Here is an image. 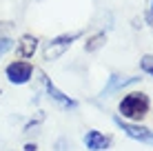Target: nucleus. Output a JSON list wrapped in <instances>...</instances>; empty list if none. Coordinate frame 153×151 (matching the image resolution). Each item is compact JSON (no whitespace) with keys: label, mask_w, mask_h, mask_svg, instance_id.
<instances>
[{"label":"nucleus","mask_w":153,"mask_h":151,"mask_svg":"<svg viewBox=\"0 0 153 151\" xmlns=\"http://www.w3.org/2000/svg\"><path fill=\"white\" fill-rule=\"evenodd\" d=\"M104 42H107V36H104V33H98V36H93V38L84 45V49H87V51H98Z\"/></svg>","instance_id":"obj_9"},{"label":"nucleus","mask_w":153,"mask_h":151,"mask_svg":"<svg viewBox=\"0 0 153 151\" xmlns=\"http://www.w3.org/2000/svg\"><path fill=\"white\" fill-rule=\"evenodd\" d=\"M80 36H82L80 31H76V33H71V36L67 33V36H58V38H53L49 45L45 47V60H58L73 45V40H78Z\"/></svg>","instance_id":"obj_3"},{"label":"nucleus","mask_w":153,"mask_h":151,"mask_svg":"<svg viewBox=\"0 0 153 151\" xmlns=\"http://www.w3.org/2000/svg\"><path fill=\"white\" fill-rule=\"evenodd\" d=\"M84 144H87L89 151H107L109 144H111V140L107 136H102L100 131H96V129H91V131H87V136H84Z\"/></svg>","instance_id":"obj_6"},{"label":"nucleus","mask_w":153,"mask_h":151,"mask_svg":"<svg viewBox=\"0 0 153 151\" xmlns=\"http://www.w3.org/2000/svg\"><path fill=\"white\" fill-rule=\"evenodd\" d=\"M31 76H33V67L25 60H16L7 67V78L13 85H25V82H29Z\"/></svg>","instance_id":"obj_4"},{"label":"nucleus","mask_w":153,"mask_h":151,"mask_svg":"<svg viewBox=\"0 0 153 151\" xmlns=\"http://www.w3.org/2000/svg\"><path fill=\"white\" fill-rule=\"evenodd\" d=\"M138 80H140V78H120V76H111V78H109V82H107V87L102 89V93H100V96H102V98H109L111 93L124 89L126 85H133V82H138Z\"/></svg>","instance_id":"obj_7"},{"label":"nucleus","mask_w":153,"mask_h":151,"mask_svg":"<svg viewBox=\"0 0 153 151\" xmlns=\"http://www.w3.org/2000/svg\"><path fill=\"white\" fill-rule=\"evenodd\" d=\"M151 11H153V2H151Z\"/></svg>","instance_id":"obj_13"},{"label":"nucleus","mask_w":153,"mask_h":151,"mask_svg":"<svg viewBox=\"0 0 153 151\" xmlns=\"http://www.w3.org/2000/svg\"><path fill=\"white\" fill-rule=\"evenodd\" d=\"M140 67H142V71H144V74L153 76V56H144V58L140 60Z\"/></svg>","instance_id":"obj_10"},{"label":"nucleus","mask_w":153,"mask_h":151,"mask_svg":"<svg viewBox=\"0 0 153 151\" xmlns=\"http://www.w3.org/2000/svg\"><path fill=\"white\" fill-rule=\"evenodd\" d=\"M149 111V98L146 93H129L120 102V113L126 120H140Z\"/></svg>","instance_id":"obj_1"},{"label":"nucleus","mask_w":153,"mask_h":151,"mask_svg":"<svg viewBox=\"0 0 153 151\" xmlns=\"http://www.w3.org/2000/svg\"><path fill=\"white\" fill-rule=\"evenodd\" d=\"M40 76H42V80H45L47 93H49V96H51V100H56L58 105H60V107H65V109H76V107H78V102L73 100V98H69V96H65V93H62L60 89H58V87H56L53 82H51L49 78L45 76V74H40Z\"/></svg>","instance_id":"obj_5"},{"label":"nucleus","mask_w":153,"mask_h":151,"mask_svg":"<svg viewBox=\"0 0 153 151\" xmlns=\"http://www.w3.org/2000/svg\"><path fill=\"white\" fill-rule=\"evenodd\" d=\"M13 45H16V42H13L11 38H0V58H2L7 51H11V49H13Z\"/></svg>","instance_id":"obj_11"},{"label":"nucleus","mask_w":153,"mask_h":151,"mask_svg":"<svg viewBox=\"0 0 153 151\" xmlns=\"http://www.w3.org/2000/svg\"><path fill=\"white\" fill-rule=\"evenodd\" d=\"M113 122H115V127H118L120 131H124L129 138H133V140H138V142H144V144H151V147H153V131L149 127H142V124H133L129 120H122L120 116H115Z\"/></svg>","instance_id":"obj_2"},{"label":"nucleus","mask_w":153,"mask_h":151,"mask_svg":"<svg viewBox=\"0 0 153 151\" xmlns=\"http://www.w3.org/2000/svg\"><path fill=\"white\" fill-rule=\"evenodd\" d=\"M25 151H36V144H27V147H25Z\"/></svg>","instance_id":"obj_12"},{"label":"nucleus","mask_w":153,"mask_h":151,"mask_svg":"<svg viewBox=\"0 0 153 151\" xmlns=\"http://www.w3.org/2000/svg\"><path fill=\"white\" fill-rule=\"evenodd\" d=\"M18 49H20V56L31 58L36 54V49H38V38L36 36H22L20 42H18Z\"/></svg>","instance_id":"obj_8"}]
</instances>
